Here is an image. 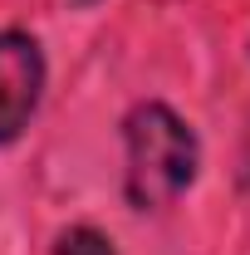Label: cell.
I'll return each instance as SVG.
<instances>
[{
    "instance_id": "3957f363",
    "label": "cell",
    "mask_w": 250,
    "mask_h": 255,
    "mask_svg": "<svg viewBox=\"0 0 250 255\" xmlns=\"http://www.w3.org/2000/svg\"><path fill=\"white\" fill-rule=\"evenodd\" d=\"M54 255H118L113 251V241L108 236H98L94 226H74V231H64Z\"/></svg>"
},
{
    "instance_id": "7a4b0ae2",
    "label": "cell",
    "mask_w": 250,
    "mask_h": 255,
    "mask_svg": "<svg viewBox=\"0 0 250 255\" xmlns=\"http://www.w3.org/2000/svg\"><path fill=\"white\" fill-rule=\"evenodd\" d=\"M44 89V59L30 34L5 30L0 34V142L20 137V128L30 123L34 103Z\"/></svg>"
},
{
    "instance_id": "6da1fadb",
    "label": "cell",
    "mask_w": 250,
    "mask_h": 255,
    "mask_svg": "<svg viewBox=\"0 0 250 255\" xmlns=\"http://www.w3.org/2000/svg\"><path fill=\"white\" fill-rule=\"evenodd\" d=\"M127 137V201L167 206L196 177V137L167 103H137L123 123Z\"/></svg>"
}]
</instances>
